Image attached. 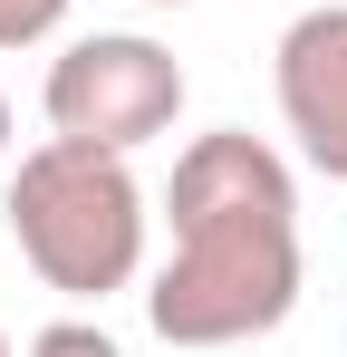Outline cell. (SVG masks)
Instances as JSON below:
<instances>
[{"label":"cell","instance_id":"obj_1","mask_svg":"<svg viewBox=\"0 0 347 357\" xmlns=\"http://www.w3.org/2000/svg\"><path fill=\"white\" fill-rule=\"evenodd\" d=\"M174 261L145 280L164 348H251L299 309V174L280 145L213 126L174 155L164 183Z\"/></svg>","mask_w":347,"mask_h":357},{"label":"cell","instance_id":"obj_8","mask_svg":"<svg viewBox=\"0 0 347 357\" xmlns=\"http://www.w3.org/2000/svg\"><path fill=\"white\" fill-rule=\"evenodd\" d=\"M145 10H193V0H145Z\"/></svg>","mask_w":347,"mask_h":357},{"label":"cell","instance_id":"obj_3","mask_svg":"<svg viewBox=\"0 0 347 357\" xmlns=\"http://www.w3.org/2000/svg\"><path fill=\"white\" fill-rule=\"evenodd\" d=\"M39 107H49V135L135 155V145L174 135V116H183V59L145 29H97V39H68L49 59Z\"/></svg>","mask_w":347,"mask_h":357},{"label":"cell","instance_id":"obj_7","mask_svg":"<svg viewBox=\"0 0 347 357\" xmlns=\"http://www.w3.org/2000/svg\"><path fill=\"white\" fill-rule=\"evenodd\" d=\"M0 165H10V97H0Z\"/></svg>","mask_w":347,"mask_h":357},{"label":"cell","instance_id":"obj_2","mask_svg":"<svg viewBox=\"0 0 347 357\" xmlns=\"http://www.w3.org/2000/svg\"><path fill=\"white\" fill-rule=\"evenodd\" d=\"M10 241L58 299H116L145 280V183L125 155L49 135L10 165Z\"/></svg>","mask_w":347,"mask_h":357},{"label":"cell","instance_id":"obj_6","mask_svg":"<svg viewBox=\"0 0 347 357\" xmlns=\"http://www.w3.org/2000/svg\"><path fill=\"white\" fill-rule=\"evenodd\" d=\"M58 20H68V0H0V49H39L58 39Z\"/></svg>","mask_w":347,"mask_h":357},{"label":"cell","instance_id":"obj_9","mask_svg":"<svg viewBox=\"0 0 347 357\" xmlns=\"http://www.w3.org/2000/svg\"><path fill=\"white\" fill-rule=\"evenodd\" d=\"M0 357H10V338H0Z\"/></svg>","mask_w":347,"mask_h":357},{"label":"cell","instance_id":"obj_5","mask_svg":"<svg viewBox=\"0 0 347 357\" xmlns=\"http://www.w3.org/2000/svg\"><path fill=\"white\" fill-rule=\"evenodd\" d=\"M29 357H125V348H116L97 319H49V328L29 338Z\"/></svg>","mask_w":347,"mask_h":357},{"label":"cell","instance_id":"obj_4","mask_svg":"<svg viewBox=\"0 0 347 357\" xmlns=\"http://www.w3.org/2000/svg\"><path fill=\"white\" fill-rule=\"evenodd\" d=\"M270 87H280V126L309 155V174L347 183V0H318L280 29Z\"/></svg>","mask_w":347,"mask_h":357}]
</instances>
